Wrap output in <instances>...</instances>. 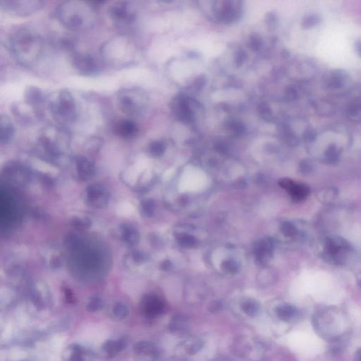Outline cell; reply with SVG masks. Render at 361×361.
Masks as SVG:
<instances>
[{
  "instance_id": "30",
  "label": "cell",
  "mask_w": 361,
  "mask_h": 361,
  "mask_svg": "<svg viewBox=\"0 0 361 361\" xmlns=\"http://www.w3.org/2000/svg\"><path fill=\"white\" fill-rule=\"evenodd\" d=\"M187 318L183 316H176L171 319L169 329L172 332L184 331L187 328Z\"/></svg>"
},
{
  "instance_id": "44",
  "label": "cell",
  "mask_w": 361,
  "mask_h": 361,
  "mask_svg": "<svg viewBox=\"0 0 361 361\" xmlns=\"http://www.w3.org/2000/svg\"><path fill=\"white\" fill-rule=\"evenodd\" d=\"M286 97H288L290 100H294V99L297 98V90L294 89V88H288V89L286 90Z\"/></svg>"
},
{
  "instance_id": "17",
  "label": "cell",
  "mask_w": 361,
  "mask_h": 361,
  "mask_svg": "<svg viewBox=\"0 0 361 361\" xmlns=\"http://www.w3.org/2000/svg\"><path fill=\"white\" fill-rule=\"evenodd\" d=\"M135 355L141 360L151 361L158 357V348L151 342H140L133 346Z\"/></svg>"
},
{
  "instance_id": "37",
  "label": "cell",
  "mask_w": 361,
  "mask_h": 361,
  "mask_svg": "<svg viewBox=\"0 0 361 361\" xmlns=\"http://www.w3.org/2000/svg\"><path fill=\"white\" fill-rule=\"evenodd\" d=\"M314 165L313 162L308 160H305L301 162L300 170L304 174H308L313 170Z\"/></svg>"
},
{
  "instance_id": "38",
  "label": "cell",
  "mask_w": 361,
  "mask_h": 361,
  "mask_svg": "<svg viewBox=\"0 0 361 361\" xmlns=\"http://www.w3.org/2000/svg\"><path fill=\"white\" fill-rule=\"evenodd\" d=\"M361 110V97L355 99L349 106L350 114H356Z\"/></svg>"
},
{
  "instance_id": "49",
  "label": "cell",
  "mask_w": 361,
  "mask_h": 361,
  "mask_svg": "<svg viewBox=\"0 0 361 361\" xmlns=\"http://www.w3.org/2000/svg\"><path fill=\"white\" fill-rule=\"evenodd\" d=\"M355 361H361V348L358 350L355 355Z\"/></svg>"
},
{
  "instance_id": "43",
  "label": "cell",
  "mask_w": 361,
  "mask_h": 361,
  "mask_svg": "<svg viewBox=\"0 0 361 361\" xmlns=\"http://www.w3.org/2000/svg\"><path fill=\"white\" fill-rule=\"evenodd\" d=\"M224 270H226V272H229V273H233V272H235L236 269V266L234 263L233 262H227V263H225L224 265Z\"/></svg>"
},
{
  "instance_id": "34",
  "label": "cell",
  "mask_w": 361,
  "mask_h": 361,
  "mask_svg": "<svg viewBox=\"0 0 361 361\" xmlns=\"http://www.w3.org/2000/svg\"><path fill=\"white\" fill-rule=\"evenodd\" d=\"M165 146L163 142L160 141H154L151 142L149 146V151L150 154L153 157H160V155L163 154L165 152Z\"/></svg>"
},
{
  "instance_id": "40",
  "label": "cell",
  "mask_w": 361,
  "mask_h": 361,
  "mask_svg": "<svg viewBox=\"0 0 361 361\" xmlns=\"http://www.w3.org/2000/svg\"><path fill=\"white\" fill-rule=\"evenodd\" d=\"M32 214H33L34 218L39 221H46L48 218L46 213L44 211L41 210V209H35L32 212Z\"/></svg>"
},
{
  "instance_id": "31",
  "label": "cell",
  "mask_w": 361,
  "mask_h": 361,
  "mask_svg": "<svg viewBox=\"0 0 361 361\" xmlns=\"http://www.w3.org/2000/svg\"><path fill=\"white\" fill-rule=\"evenodd\" d=\"M203 343L200 339H193L186 343V351L189 354L194 355L203 348Z\"/></svg>"
},
{
  "instance_id": "20",
  "label": "cell",
  "mask_w": 361,
  "mask_h": 361,
  "mask_svg": "<svg viewBox=\"0 0 361 361\" xmlns=\"http://www.w3.org/2000/svg\"><path fill=\"white\" fill-rule=\"evenodd\" d=\"M346 77H347V76L344 72L339 71V70L332 71L324 79V84L328 88L337 89V88L342 87L344 86Z\"/></svg>"
},
{
  "instance_id": "23",
  "label": "cell",
  "mask_w": 361,
  "mask_h": 361,
  "mask_svg": "<svg viewBox=\"0 0 361 361\" xmlns=\"http://www.w3.org/2000/svg\"><path fill=\"white\" fill-rule=\"evenodd\" d=\"M25 100L30 105H37L42 102L43 95L41 90L35 87H30L25 94Z\"/></svg>"
},
{
  "instance_id": "4",
  "label": "cell",
  "mask_w": 361,
  "mask_h": 361,
  "mask_svg": "<svg viewBox=\"0 0 361 361\" xmlns=\"http://www.w3.org/2000/svg\"><path fill=\"white\" fill-rule=\"evenodd\" d=\"M119 106L123 113L129 117L139 116L143 110V95L135 88H123L117 95Z\"/></svg>"
},
{
  "instance_id": "2",
  "label": "cell",
  "mask_w": 361,
  "mask_h": 361,
  "mask_svg": "<svg viewBox=\"0 0 361 361\" xmlns=\"http://www.w3.org/2000/svg\"><path fill=\"white\" fill-rule=\"evenodd\" d=\"M57 13L63 26L72 30L90 28L95 21L91 3L84 2H63L57 8Z\"/></svg>"
},
{
  "instance_id": "12",
  "label": "cell",
  "mask_w": 361,
  "mask_h": 361,
  "mask_svg": "<svg viewBox=\"0 0 361 361\" xmlns=\"http://www.w3.org/2000/svg\"><path fill=\"white\" fill-rule=\"evenodd\" d=\"M279 184L285 190L288 191L294 201H302L310 195V188L306 184L297 183L290 178L281 180Z\"/></svg>"
},
{
  "instance_id": "19",
  "label": "cell",
  "mask_w": 361,
  "mask_h": 361,
  "mask_svg": "<svg viewBox=\"0 0 361 361\" xmlns=\"http://www.w3.org/2000/svg\"><path fill=\"white\" fill-rule=\"evenodd\" d=\"M127 345V341L125 339L108 340L102 346V350L109 356H115L124 351Z\"/></svg>"
},
{
  "instance_id": "16",
  "label": "cell",
  "mask_w": 361,
  "mask_h": 361,
  "mask_svg": "<svg viewBox=\"0 0 361 361\" xmlns=\"http://www.w3.org/2000/svg\"><path fill=\"white\" fill-rule=\"evenodd\" d=\"M114 131L121 138L129 139L138 134L139 129L138 125L132 120H123L115 124Z\"/></svg>"
},
{
  "instance_id": "47",
  "label": "cell",
  "mask_w": 361,
  "mask_h": 361,
  "mask_svg": "<svg viewBox=\"0 0 361 361\" xmlns=\"http://www.w3.org/2000/svg\"><path fill=\"white\" fill-rule=\"evenodd\" d=\"M169 267H170V263H169L168 261H165L162 263L161 268L162 270H167Z\"/></svg>"
},
{
  "instance_id": "28",
  "label": "cell",
  "mask_w": 361,
  "mask_h": 361,
  "mask_svg": "<svg viewBox=\"0 0 361 361\" xmlns=\"http://www.w3.org/2000/svg\"><path fill=\"white\" fill-rule=\"evenodd\" d=\"M155 209V203L154 200L145 199L142 200L140 204V214L144 218H151L154 214Z\"/></svg>"
},
{
  "instance_id": "13",
  "label": "cell",
  "mask_w": 361,
  "mask_h": 361,
  "mask_svg": "<svg viewBox=\"0 0 361 361\" xmlns=\"http://www.w3.org/2000/svg\"><path fill=\"white\" fill-rule=\"evenodd\" d=\"M75 164L78 177L82 182H87L95 175V165L87 157L78 155L75 158Z\"/></svg>"
},
{
  "instance_id": "24",
  "label": "cell",
  "mask_w": 361,
  "mask_h": 361,
  "mask_svg": "<svg viewBox=\"0 0 361 361\" xmlns=\"http://www.w3.org/2000/svg\"><path fill=\"white\" fill-rule=\"evenodd\" d=\"M341 151L335 143L330 144L324 151V161L328 164H335L339 161Z\"/></svg>"
},
{
  "instance_id": "45",
  "label": "cell",
  "mask_w": 361,
  "mask_h": 361,
  "mask_svg": "<svg viewBox=\"0 0 361 361\" xmlns=\"http://www.w3.org/2000/svg\"><path fill=\"white\" fill-rule=\"evenodd\" d=\"M64 294H65V297H66V300H67L68 301V302H71V303L74 302V301H75V299H74L73 293H72L71 291L70 290L69 288H65Z\"/></svg>"
},
{
  "instance_id": "25",
  "label": "cell",
  "mask_w": 361,
  "mask_h": 361,
  "mask_svg": "<svg viewBox=\"0 0 361 361\" xmlns=\"http://www.w3.org/2000/svg\"><path fill=\"white\" fill-rule=\"evenodd\" d=\"M71 225L78 230H86L91 227L92 220L86 216H74L71 220Z\"/></svg>"
},
{
  "instance_id": "27",
  "label": "cell",
  "mask_w": 361,
  "mask_h": 361,
  "mask_svg": "<svg viewBox=\"0 0 361 361\" xmlns=\"http://www.w3.org/2000/svg\"><path fill=\"white\" fill-rule=\"evenodd\" d=\"M259 308V304L257 301L254 299H248V300L245 301L241 306V309L243 313L246 314L249 317H254L257 315Z\"/></svg>"
},
{
  "instance_id": "36",
  "label": "cell",
  "mask_w": 361,
  "mask_h": 361,
  "mask_svg": "<svg viewBox=\"0 0 361 361\" xmlns=\"http://www.w3.org/2000/svg\"><path fill=\"white\" fill-rule=\"evenodd\" d=\"M283 233L287 236L293 237L297 235L298 231L297 228L292 224L290 223H284L282 225Z\"/></svg>"
},
{
  "instance_id": "7",
  "label": "cell",
  "mask_w": 361,
  "mask_h": 361,
  "mask_svg": "<svg viewBox=\"0 0 361 361\" xmlns=\"http://www.w3.org/2000/svg\"><path fill=\"white\" fill-rule=\"evenodd\" d=\"M0 5L3 10L8 11L11 14L26 16L41 10L43 6V2L37 0H2Z\"/></svg>"
},
{
  "instance_id": "42",
  "label": "cell",
  "mask_w": 361,
  "mask_h": 361,
  "mask_svg": "<svg viewBox=\"0 0 361 361\" xmlns=\"http://www.w3.org/2000/svg\"><path fill=\"white\" fill-rule=\"evenodd\" d=\"M100 140H98V139L95 138V140H90V142H88V150H89L90 151H96L97 150L100 149Z\"/></svg>"
},
{
  "instance_id": "39",
  "label": "cell",
  "mask_w": 361,
  "mask_h": 361,
  "mask_svg": "<svg viewBox=\"0 0 361 361\" xmlns=\"http://www.w3.org/2000/svg\"><path fill=\"white\" fill-rule=\"evenodd\" d=\"M316 133L315 130L313 128H308L304 132V139L307 142H313L315 140Z\"/></svg>"
},
{
  "instance_id": "21",
  "label": "cell",
  "mask_w": 361,
  "mask_h": 361,
  "mask_svg": "<svg viewBox=\"0 0 361 361\" xmlns=\"http://www.w3.org/2000/svg\"><path fill=\"white\" fill-rule=\"evenodd\" d=\"M88 353L82 346L72 344L65 353V358L67 361H86Z\"/></svg>"
},
{
  "instance_id": "32",
  "label": "cell",
  "mask_w": 361,
  "mask_h": 361,
  "mask_svg": "<svg viewBox=\"0 0 361 361\" xmlns=\"http://www.w3.org/2000/svg\"><path fill=\"white\" fill-rule=\"evenodd\" d=\"M104 306V303L101 298L98 297H92L87 303L86 309L89 312H97L102 310Z\"/></svg>"
},
{
  "instance_id": "33",
  "label": "cell",
  "mask_w": 361,
  "mask_h": 361,
  "mask_svg": "<svg viewBox=\"0 0 361 361\" xmlns=\"http://www.w3.org/2000/svg\"><path fill=\"white\" fill-rule=\"evenodd\" d=\"M321 22V19L317 14H311L304 16L302 21L303 28H310L318 25Z\"/></svg>"
},
{
  "instance_id": "11",
  "label": "cell",
  "mask_w": 361,
  "mask_h": 361,
  "mask_svg": "<svg viewBox=\"0 0 361 361\" xmlns=\"http://www.w3.org/2000/svg\"><path fill=\"white\" fill-rule=\"evenodd\" d=\"M165 310V303L158 296L149 294L142 299L141 310L146 317L151 318L158 317L164 313Z\"/></svg>"
},
{
  "instance_id": "14",
  "label": "cell",
  "mask_w": 361,
  "mask_h": 361,
  "mask_svg": "<svg viewBox=\"0 0 361 361\" xmlns=\"http://www.w3.org/2000/svg\"><path fill=\"white\" fill-rule=\"evenodd\" d=\"M118 237L128 247L135 246L140 241V234L138 229L132 224L124 223L118 229Z\"/></svg>"
},
{
  "instance_id": "29",
  "label": "cell",
  "mask_w": 361,
  "mask_h": 361,
  "mask_svg": "<svg viewBox=\"0 0 361 361\" xmlns=\"http://www.w3.org/2000/svg\"><path fill=\"white\" fill-rule=\"evenodd\" d=\"M129 308L122 303H117L114 305L113 315L117 320H123L129 315Z\"/></svg>"
},
{
  "instance_id": "3",
  "label": "cell",
  "mask_w": 361,
  "mask_h": 361,
  "mask_svg": "<svg viewBox=\"0 0 361 361\" xmlns=\"http://www.w3.org/2000/svg\"><path fill=\"white\" fill-rule=\"evenodd\" d=\"M314 326L317 333L328 341H337L347 332L345 314L335 308H327L316 314Z\"/></svg>"
},
{
  "instance_id": "46",
  "label": "cell",
  "mask_w": 361,
  "mask_h": 361,
  "mask_svg": "<svg viewBox=\"0 0 361 361\" xmlns=\"http://www.w3.org/2000/svg\"><path fill=\"white\" fill-rule=\"evenodd\" d=\"M355 52H356L357 54L361 57V40H359V41L355 43Z\"/></svg>"
},
{
  "instance_id": "50",
  "label": "cell",
  "mask_w": 361,
  "mask_h": 361,
  "mask_svg": "<svg viewBox=\"0 0 361 361\" xmlns=\"http://www.w3.org/2000/svg\"><path fill=\"white\" fill-rule=\"evenodd\" d=\"M214 361H231L229 360V359H226V358H218L216 359V360Z\"/></svg>"
},
{
  "instance_id": "1",
  "label": "cell",
  "mask_w": 361,
  "mask_h": 361,
  "mask_svg": "<svg viewBox=\"0 0 361 361\" xmlns=\"http://www.w3.org/2000/svg\"><path fill=\"white\" fill-rule=\"evenodd\" d=\"M10 48L18 62L25 66H31L42 55L43 41L35 30L23 28L14 32Z\"/></svg>"
},
{
  "instance_id": "8",
  "label": "cell",
  "mask_w": 361,
  "mask_h": 361,
  "mask_svg": "<svg viewBox=\"0 0 361 361\" xmlns=\"http://www.w3.org/2000/svg\"><path fill=\"white\" fill-rule=\"evenodd\" d=\"M86 202L90 206L102 209L109 204L110 195L107 189L100 184H90L86 189Z\"/></svg>"
},
{
  "instance_id": "9",
  "label": "cell",
  "mask_w": 361,
  "mask_h": 361,
  "mask_svg": "<svg viewBox=\"0 0 361 361\" xmlns=\"http://www.w3.org/2000/svg\"><path fill=\"white\" fill-rule=\"evenodd\" d=\"M109 15L115 23L129 25L133 23L135 13L128 2H117L109 8Z\"/></svg>"
},
{
  "instance_id": "48",
  "label": "cell",
  "mask_w": 361,
  "mask_h": 361,
  "mask_svg": "<svg viewBox=\"0 0 361 361\" xmlns=\"http://www.w3.org/2000/svg\"><path fill=\"white\" fill-rule=\"evenodd\" d=\"M220 305L218 303L215 304L211 305V308H210V311L214 312L216 311V310H219Z\"/></svg>"
},
{
  "instance_id": "6",
  "label": "cell",
  "mask_w": 361,
  "mask_h": 361,
  "mask_svg": "<svg viewBox=\"0 0 361 361\" xmlns=\"http://www.w3.org/2000/svg\"><path fill=\"white\" fill-rule=\"evenodd\" d=\"M51 109L57 119L62 122H72L77 117V105L71 92L61 90L51 103Z\"/></svg>"
},
{
  "instance_id": "18",
  "label": "cell",
  "mask_w": 361,
  "mask_h": 361,
  "mask_svg": "<svg viewBox=\"0 0 361 361\" xmlns=\"http://www.w3.org/2000/svg\"><path fill=\"white\" fill-rule=\"evenodd\" d=\"M15 129L10 117L2 115L0 118V141L3 145L10 143L13 140Z\"/></svg>"
},
{
  "instance_id": "15",
  "label": "cell",
  "mask_w": 361,
  "mask_h": 361,
  "mask_svg": "<svg viewBox=\"0 0 361 361\" xmlns=\"http://www.w3.org/2000/svg\"><path fill=\"white\" fill-rule=\"evenodd\" d=\"M4 174L8 175L11 181L23 184L28 177V170L26 167L17 162H10L4 168Z\"/></svg>"
},
{
  "instance_id": "22",
  "label": "cell",
  "mask_w": 361,
  "mask_h": 361,
  "mask_svg": "<svg viewBox=\"0 0 361 361\" xmlns=\"http://www.w3.org/2000/svg\"><path fill=\"white\" fill-rule=\"evenodd\" d=\"M276 314L281 320L288 322L297 316V310L292 305L282 304L277 307Z\"/></svg>"
},
{
  "instance_id": "35",
  "label": "cell",
  "mask_w": 361,
  "mask_h": 361,
  "mask_svg": "<svg viewBox=\"0 0 361 361\" xmlns=\"http://www.w3.org/2000/svg\"><path fill=\"white\" fill-rule=\"evenodd\" d=\"M131 258L132 261L136 264H141L147 261V256L145 252L140 251V250H135L131 254Z\"/></svg>"
},
{
  "instance_id": "5",
  "label": "cell",
  "mask_w": 361,
  "mask_h": 361,
  "mask_svg": "<svg viewBox=\"0 0 361 361\" xmlns=\"http://www.w3.org/2000/svg\"><path fill=\"white\" fill-rule=\"evenodd\" d=\"M351 250V245L346 240L330 237L324 241L322 255L328 263L339 265L345 263Z\"/></svg>"
},
{
  "instance_id": "26",
  "label": "cell",
  "mask_w": 361,
  "mask_h": 361,
  "mask_svg": "<svg viewBox=\"0 0 361 361\" xmlns=\"http://www.w3.org/2000/svg\"><path fill=\"white\" fill-rule=\"evenodd\" d=\"M65 245L68 250L77 251L83 248L84 243L79 236L75 234H69L65 239Z\"/></svg>"
},
{
  "instance_id": "10",
  "label": "cell",
  "mask_w": 361,
  "mask_h": 361,
  "mask_svg": "<svg viewBox=\"0 0 361 361\" xmlns=\"http://www.w3.org/2000/svg\"><path fill=\"white\" fill-rule=\"evenodd\" d=\"M71 62L75 69L82 75L91 76L97 71L96 61L87 54H75L72 57Z\"/></svg>"
},
{
  "instance_id": "41",
  "label": "cell",
  "mask_w": 361,
  "mask_h": 361,
  "mask_svg": "<svg viewBox=\"0 0 361 361\" xmlns=\"http://www.w3.org/2000/svg\"><path fill=\"white\" fill-rule=\"evenodd\" d=\"M181 243L185 246H191L196 243V239L189 236H182L179 239Z\"/></svg>"
}]
</instances>
